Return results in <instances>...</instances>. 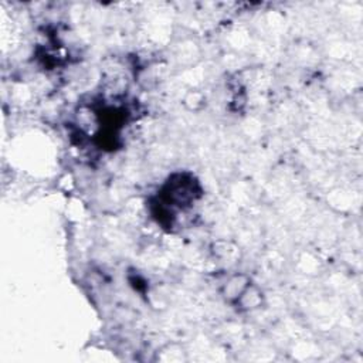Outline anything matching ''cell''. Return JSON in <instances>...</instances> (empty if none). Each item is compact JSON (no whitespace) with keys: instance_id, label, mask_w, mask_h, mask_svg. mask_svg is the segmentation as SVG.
<instances>
[{"instance_id":"6da1fadb","label":"cell","mask_w":363,"mask_h":363,"mask_svg":"<svg viewBox=\"0 0 363 363\" xmlns=\"http://www.w3.org/2000/svg\"><path fill=\"white\" fill-rule=\"evenodd\" d=\"M201 196V187L190 173H173L166 180L161 199L173 209H187Z\"/></svg>"},{"instance_id":"7a4b0ae2","label":"cell","mask_w":363,"mask_h":363,"mask_svg":"<svg viewBox=\"0 0 363 363\" xmlns=\"http://www.w3.org/2000/svg\"><path fill=\"white\" fill-rule=\"evenodd\" d=\"M252 280L245 273H233L227 277V280L223 283L220 288L222 298L230 304L234 305L237 299L243 295V292L251 285Z\"/></svg>"},{"instance_id":"3957f363","label":"cell","mask_w":363,"mask_h":363,"mask_svg":"<svg viewBox=\"0 0 363 363\" xmlns=\"http://www.w3.org/2000/svg\"><path fill=\"white\" fill-rule=\"evenodd\" d=\"M266 305L264 291L257 284L251 283V285L243 292V295L233 305L240 313H254V311L262 309Z\"/></svg>"},{"instance_id":"277c9868","label":"cell","mask_w":363,"mask_h":363,"mask_svg":"<svg viewBox=\"0 0 363 363\" xmlns=\"http://www.w3.org/2000/svg\"><path fill=\"white\" fill-rule=\"evenodd\" d=\"M212 254L215 258L220 260L219 263H237L240 258V248L232 241L220 240L213 243Z\"/></svg>"},{"instance_id":"5b68a950","label":"cell","mask_w":363,"mask_h":363,"mask_svg":"<svg viewBox=\"0 0 363 363\" xmlns=\"http://www.w3.org/2000/svg\"><path fill=\"white\" fill-rule=\"evenodd\" d=\"M183 106L186 107V110L197 113V111L203 110L206 106V95L203 92H200L199 90H192V91L186 92V95L183 98Z\"/></svg>"}]
</instances>
